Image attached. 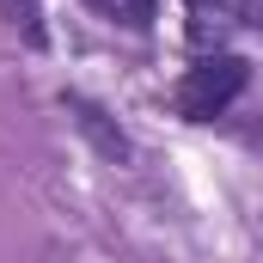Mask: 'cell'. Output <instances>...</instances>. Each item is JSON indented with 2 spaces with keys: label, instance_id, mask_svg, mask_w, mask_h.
<instances>
[{
  "label": "cell",
  "instance_id": "obj_1",
  "mask_svg": "<svg viewBox=\"0 0 263 263\" xmlns=\"http://www.w3.org/2000/svg\"><path fill=\"white\" fill-rule=\"evenodd\" d=\"M239 92H245V62H239V55H202V62L178 80L172 104H178V117L208 123V117H220Z\"/></svg>",
  "mask_w": 263,
  "mask_h": 263
},
{
  "label": "cell",
  "instance_id": "obj_2",
  "mask_svg": "<svg viewBox=\"0 0 263 263\" xmlns=\"http://www.w3.org/2000/svg\"><path fill=\"white\" fill-rule=\"evenodd\" d=\"M233 25H239V0H190V31L202 43L220 37V31H233Z\"/></svg>",
  "mask_w": 263,
  "mask_h": 263
},
{
  "label": "cell",
  "instance_id": "obj_3",
  "mask_svg": "<svg viewBox=\"0 0 263 263\" xmlns=\"http://www.w3.org/2000/svg\"><path fill=\"white\" fill-rule=\"evenodd\" d=\"M0 25L18 31L25 43H49V31H43V0H0Z\"/></svg>",
  "mask_w": 263,
  "mask_h": 263
},
{
  "label": "cell",
  "instance_id": "obj_4",
  "mask_svg": "<svg viewBox=\"0 0 263 263\" xmlns=\"http://www.w3.org/2000/svg\"><path fill=\"white\" fill-rule=\"evenodd\" d=\"M98 18H110V25H123V31H147L153 25V0H86Z\"/></svg>",
  "mask_w": 263,
  "mask_h": 263
}]
</instances>
